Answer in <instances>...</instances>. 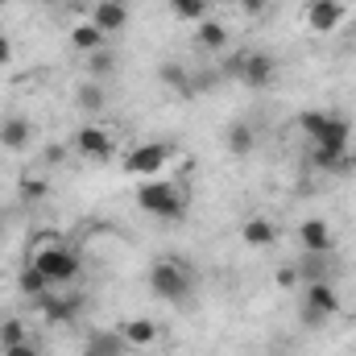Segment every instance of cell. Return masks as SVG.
Segmentation results:
<instances>
[{"label":"cell","mask_w":356,"mask_h":356,"mask_svg":"<svg viewBox=\"0 0 356 356\" xmlns=\"http://www.w3.org/2000/svg\"><path fill=\"white\" fill-rule=\"evenodd\" d=\"M25 261L38 269L50 286H75V282L83 277V257H79L63 236H54V232L33 236V249H29Z\"/></svg>","instance_id":"obj_1"},{"label":"cell","mask_w":356,"mask_h":356,"mask_svg":"<svg viewBox=\"0 0 356 356\" xmlns=\"http://www.w3.org/2000/svg\"><path fill=\"white\" fill-rule=\"evenodd\" d=\"M133 203L162 224H178L191 211V186L182 178H145V182H137Z\"/></svg>","instance_id":"obj_2"},{"label":"cell","mask_w":356,"mask_h":356,"mask_svg":"<svg viewBox=\"0 0 356 356\" xmlns=\"http://www.w3.org/2000/svg\"><path fill=\"white\" fill-rule=\"evenodd\" d=\"M298 133L307 137L311 149H336L348 154L353 149V120L336 108H307L298 112Z\"/></svg>","instance_id":"obj_3"},{"label":"cell","mask_w":356,"mask_h":356,"mask_svg":"<svg viewBox=\"0 0 356 356\" xmlns=\"http://www.w3.org/2000/svg\"><path fill=\"white\" fill-rule=\"evenodd\" d=\"M145 286H149L154 298H162L170 307H186L195 298V269L186 261H178V257H158L145 273Z\"/></svg>","instance_id":"obj_4"},{"label":"cell","mask_w":356,"mask_h":356,"mask_svg":"<svg viewBox=\"0 0 356 356\" xmlns=\"http://www.w3.org/2000/svg\"><path fill=\"white\" fill-rule=\"evenodd\" d=\"M298 290H302V323H311V327H323L344 311L336 282H302Z\"/></svg>","instance_id":"obj_5"},{"label":"cell","mask_w":356,"mask_h":356,"mask_svg":"<svg viewBox=\"0 0 356 356\" xmlns=\"http://www.w3.org/2000/svg\"><path fill=\"white\" fill-rule=\"evenodd\" d=\"M170 145H162V141H141V145H129L124 149V158H120V170L129 178H137V182H145V178H162V170L170 166Z\"/></svg>","instance_id":"obj_6"},{"label":"cell","mask_w":356,"mask_h":356,"mask_svg":"<svg viewBox=\"0 0 356 356\" xmlns=\"http://www.w3.org/2000/svg\"><path fill=\"white\" fill-rule=\"evenodd\" d=\"M71 149H75L79 158H88V162H112V154H116V133H112L108 124H99V120H83V124L71 133Z\"/></svg>","instance_id":"obj_7"},{"label":"cell","mask_w":356,"mask_h":356,"mask_svg":"<svg viewBox=\"0 0 356 356\" xmlns=\"http://www.w3.org/2000/svg\"><path fill=\"white\" fill-rule=\"evenodd\" d=\"M232 71H236V79L249 91H269L277 83V71H282V67H277V58L266 54V50H245Z\"/></svg>","instance_id":"obj_8"},{"label":"cell","mask_w":356,"mask_h":356,"mask_svg":"<svg viewBox=\"0 0 356 356\" xmlns=\"http://www.w3.org/2000/svg\"><path fill=\"white\" fill-rule=\"evenodd\" d=\"M344 21H348L344 0H307V4H302V25H307L315 38H332V33H340Z\"/></svg>","instance_id":"obj_9"},{"label":"cell","mask_w":356,"mask_h":356,"mask_svg":"<svg viewBox=\"0 0 356 356\" xmlns=\"http://www.w3.org/2000/svg\"><path fill=\"white\" fill-rule=\"evenodd\" d=\"M116 336L124 340L129 353H154L162 344V323L149 319V315H129V319L116 323Z\"/></svg>","instance_id":"obj_10"},{"label":"cell","mask_w":356,"mask_h":356,"mask_svg":"<svg viewBox=\"0 0 356 356\" xmlns=\"http://www.w3.org/2000/svg\"><path fill=\"white\" fill-rule=\"evenodd\" d=\"M236 232H241V245H245V249H253V253H269V249L282 241V228H277V220H269L266 211H253V216H245Z\"/></svg>","instance_id":"obj_11"},{"label":"cell","mask_w":356,"mask_h":356,"mask_svg":"<svg viewBox=\"0 0 356 356\" xmlns=\"http://www.w3.org/2000/svg\"><path fill=\"white\" fill-rule=\"evenodd\" d=\"M29 145H33V120L25 112L0 116V149L4 154H25Z\"/></svg>","instance_id":"obj_12"},{"label":"cell","mask_w":356,"mask_h":356,"mask_svg":"<svg viewBox=\"0 0 356 356\" xmlns=\"http://www.w3.org/2000/svg\"><path fill=\"white\" fill-rule=\"evenodd\" d=\"M298 245H302V253H336L340 241H336V228L327 220L311 216V220L298 224Z\"/></svg>","instance_id":"obj_13"},{"label":"cell","mask_w":356,"mask_h":356,"mask_svg":"<svg viewBox=\"0 0 356 356\" xmlns=\"http://www.w3.org/2000/svg\"><path fill=\"white\" fill-rule=\"evenodd\" d=\"M67 286H50L42 298H38V307L46 311V319L50 323H71L75 315H79V307H83V298H75V294H63Z\"/></svg>","instance_id":"obj_14"},{"label":"cell","mask_w":356,"mask_h":356,"mask_svg":"<svg viewBox=\"0 0 356 356\" xmlns=\"http://www.w3.org/2000/svg\"><path fill=\"white\" fill-rule=\"evenodd\" d=\"M224 149H228V158H253V154H257V129H253L245 116L228 120V129H224Z\"/></svg>","instance_id":"obj_15"},{"label":"cell","mask_w":356,"mask_h":356,"mask_svg":"<svg viewBox=\"0 0 356 356\" xmlns=\"http://www.w3.org/2000/svg\"><path fill=\"white\" fill-rule=\"evenodd\" d=\"M67 42H71V50H75V54H83V58H88V54H95V50H104V46H108V33H104L91 17H83V21H75V25H71Z\"/></svg>","instance_id":"obj_16"},{"label":"cell","mask_w":356,"mask_h":356,"mask_svg":"<svg viewBox=\"0 0 356 356\" xmlns=\"http://www.w3.org/2000/svg\"><path fill=\"white\" fill-rule=\"evenodd\" d=\"M228 42H232V33H228V25H224L220 17H203V21L195 25V46H199V50L220 54V50H228Z\"/></svg>","instance_id":"obj_17"},{"label":"cell","mask_w":356,"mask_h":356,"mask_svg":"<svg viewBox=\"0 0 356 356\" xmlns=\"http://www.w3.org/2000/svg\"><path fill=\"white\" fill-rule=\"evenodd\" d=\"M88 17L99 25V29H104V33H108V38H116V33L129 25V4H116V0H95Z\"/></svg>","instance_id":"obj_18"},{"label":"cell","mask_w":356,"mask_h":356,"mask_svg":"<svg viewBox=\"0 0 356 356\" xmlns=\"http://www.w3.org/2000/svg\"><path fill=\"white\" fill-rule=\"evenodd\" d=\"M71 99H75V108H79V112L95 116V112H104V108H108V83L88 75V79H79V88H75Z\"/></svg>","instance_id":"obj_19"},{"label":"cell","mask_w":356,"mask_h":356,"mask_svg":"<svg viewBox=\"0 0 356 356\" xmlns=\"http://www.w3.org/2000/svg\"><path fill=\"white\" fill-rule=\"evenodd\" d=\"M307 162H311V170H319V175H348L356 166V154H336V149H311L307 154Z\"/></svg>","instance_id":"obj_20"},{"label":"cell","mask_w":356,"mask_h":356,"mask_svg":"<svg viewBox=\"0 0 356 356\" xmlns=\"http://www.w3.org/2000/svg\"><path fill=\"white\" fill-rule=\"evenodd\" d=\"M332 266H336V253H302L298 273L302 282H332Z\"/></svg>","instance_id":"obj_21"},{"label":"cell","mask_w":356,"mask_h":356,"mask_svg":"<svg viewBox=\"0 0 356 356\" xmlns=\"http://www.w3.org/2000/svg\"><path fill=\"white\" fill-rule=\"evenodd\" d=\"M124 340L116 336V327L112 332H91L88 344H83V356H124Z\"/></svg>","instance_id":"obj_22"},{"label":"cell","mask_w":356,"mask_h":356,"mask_svg":"<svg viewBox=\"0 0 356 356\" xmlns=\"http://www.w3.org/2000/svg\"><path fill=\"white\" fill-rule=\"evenodd\" d=\"M166 8L175 21H186V25H199L203 17H211V0H166Z\"/></svg>","instance_id":"obj_23"},{"label":"cell","mask_w":356,"mask_h":356,"mask_svg":"<svg viewBox=\"0 0 356 356\" xmlns=\"http://www.w3.org/2000/svg\"><path fill=\"white\" fill-rule=\"evenodd\" d=\"M17 290H21V298L38 302V298H42V294L50 290V282H46V277H42L38 269H33L29 261H25V266H21V273H17Z\"/></svg>","instance_id":"obj_24"},{"label":"cell","mask_w":356,"mask_h":356,"mask_svg":"<svg viewBox=\"0 0 356 356\" xmlns=\"http://www.w3.org/2000/svg\"><path fill=\"white\" fill-rule=\"evenodd\" d=\"M116 71H120V58H116V50H112V46H104V50L88 54V75H91V79H112Z\"/></svg>","instance_id":"obj_25"},{"label":"cell","mask_w":356,"mask_h":356,"mask_svg":"<svg viewBox=\"0 0 356 356\" xmlns=\"http://www.w3.org/2000/svg\"><path fill=\"white\" fill-rule=\"evenodd\" d=\"M158 79H162V88H166V91L191 95V75H186V67H182V63H162V67H158Z\"/></svg>","instance_id":"obj_26"},{"label":"cell","mask_w":356,"mask_h":356,"mask_svg":"<svg viewBox=\"0 0 356 356\" xmlns=\"http://www.w3.org/2000/svg\"><path fill=\"white\" fill-rule=\"evenodd\" d=\"M17 195H21L25 203H46V195H50V178L21 175V178H17Z\"/></svg>","instance_id":"obj_27"},{"label":"cell","mask_w":356,"mask_h":356,"mask_svg":"<svg viewBox=\"0 0 356 356\" xmlns=\"http://www.w3.org/2000/svg\"><path fill=\"white\" fill-rule=\"evenodd\" d=\"M29 340V323L25 319H17V315H8V319H0V348H13V344H25Z\"/></svg>","instance_id":"obj_28"},{"label":"cell","mask_w":356,"mask_h":356,"mask_svg":"<svg viewBox=\"0 0 356 356\" xmlns=\"http://www.w3.org/2000/svg\"><path fill=\"white\" fill-rule=\"evenodd\" d=\"M273 282H277V290H298L302 286V273H298V266H282L273 273Z\"/></svg>","instance_id":"obj_29"},{"label":"cell","mask_w":356,"mask_h":356,"mask_svg":"<svg viewBox=\"0 0 356 356\" xmlns=\"http://www.w3.org/2000/svg\"><path fill=\"white\" fill-rule=\"evenodd\" d=\"M0 356H46L33 340H25V344H13V348H0Z\"/></svg>","instance_id":"obj_30"},{"label":"cell","mask_w":356,"mask_h":356,"mask_svg":"<svg viewBox=\"0 0 356 356\" xmlns=\"http://www.w3.org/2000/svg\"><path fill=\"white\" fill-rule=\"evenodd\" d=\"M236 4H241L245 17H266V8H269V0H236Z\"/></svg>","instance_id":"obj_31"},{"label":"cell","mask_w":356,"mask_h":356,"mask_svg":"<svg viewBox=\"0 0 356 356\" xmlns=\"http://www.w3.org/2000/svg\"><path fill=\"white\" fill-rule=\"evenodd\" d=\"M13 58H17L13 38H8V33H0V67H13Z\"/></svg>","instance_id":"obj_32"},{"label":"cell","mask_w":356,"mask_h":356,"mask_svg":"<svg viewBox=\"0 0 356 356\" xmlns=\"http://www.w3.org/2000/svg\"><path fill=\"white\" fill-rule=\"evenodd\" d=\"M63 158H67V145H50V154H46V162H50V166H58Z\"/></svg>","instance_id":"obj_33"},{"label":"cell","mask_w":356,"mask_h":356,"mask_svg":"<svg viewBox=\"0 0 356 356\" xmlns=\"http://www.w3.org/2000/svg\"><path fill=\"white\" fill-rule=\"evenodd\" d=\"M116 4H129V0H116Z\"/></svg>","instance_id":"obj_34"}]
</instances>
